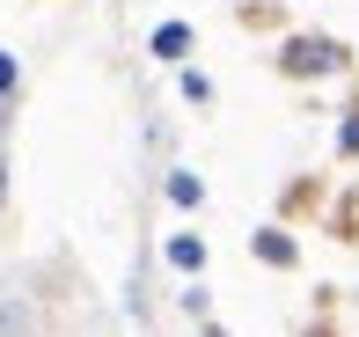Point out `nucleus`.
I'll list each match as a JSON object with an SVG mask.
<instances>
[{
  "mask_svg": "<svg viewBox=\"0 0 359 337\" xmlns=\"http://www.w3.org/2000/svg\"><path fill=\"white\" fill-rule=\"evenodd\" d=\"M279 67L293 74V81H316V74L345 67V44H337V37H286L279 44Z\"/></svg>",
  "mask_w": 359,
  "mask_h": 337,
  "instance_id": "f257e3e1",
  "label": "nucleus"
},
{
  "mask_svg": "<svg viewBox=\"0 0 359 337\" xmlns=\"http://www.w3.org/2000/svg\"><path fill=\"white\" fill-rule=\"evenodd\" d=\"M0 337H44V315L22 294H0Z\"/></svg>",
  "mask_w": 359,
  "mask_h": 337,
  "instance_id": "f03ea898",
  "label": "nucleus"
},
{
  "mask_svg": "<svg viewBox=\"0 0 359 337\" xmlns=\"http://www.w3.org/2000/svg\"><path fill=\"white\" fill-rule=\"evenodd\" d=\"M184 52H191V29L184 22H161L154 29V59H184Z\"/></svg>",
  "mask_w": 359,
  "mask_h": 337,
  "instance_id": "7ed1b4c3",
  "label": "nucleus"
},
{
  "mask_svg": "<svg viewBox=\"0 0 359 337\" xmlns=\"http://www.w3.org/2000/svg\"><path fill=\"white\" fill-rule=\"evenodd\" d=\"M257 256H264V264H293V242L279 228H264V235H257Z\"/></svg>",
  "mask_w": 359,
  "mask_h": 337,
  "instance_id": "20e7f679",
  "label": "nucleus"
},
{
  "mask_svg": "<svg viewBox=\"0 0 359 337\" xmlns=\"http://www.w3.org/2000/svg\"><path fill=\"white\" fill-rule=\"evenodd\" d=\"M169 264H176V271H198V264H205V249L191 242V235H176V242H169Z\"/></svg>",
  "mask_w": 359,
  "mask_h": 337,
  "instance_id": "39448f33",
  "label": "nucleus"
},
{
  "mask_svg": "<svg viewBox=\"0 0 359 337\" xmlns=\"http://www.w3.org/2000/svg\"><path fill=\"white\" fill-rule=\"evenodd\" d=\"M169 198L176 205H198V176H169Z\"/></svg>",
  "mask_w": 359,
  "mask_h": 337,
  "instance_id": "423d86ee",
  "label": "nucleus"
},
{
  "mask_svg": "<svg viewBox=\"0 0 359 337\" xmlns=\"http://www.w3.org/2000/svg\"><path fill=\"white\" fill-rule=\"evenodd\" d=\"M0 95H15V59L0 52Z\"/></svg>",
  "mask_w": 359,
  "mask_h": 337,
  "instance_id": "0eeeda50",
  "label": "nucleus"
}]
</instances>
